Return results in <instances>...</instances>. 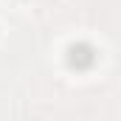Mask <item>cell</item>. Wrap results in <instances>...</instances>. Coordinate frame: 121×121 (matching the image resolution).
I'll use <instances>...</instances> for the list:
<instances>
[{
  "label": "cell",
  "mask_w": 121,
  "mask_h": 121,
  "mask_svg": "<svg viewBox=\"0 0 121 121\" xmlns=\"http://www.w3.org/2000/svg\"><path fill=\"white\" fill-rule=\"evenodd\" d=\"M96 56H99V51L93 48L90 42H85V39H79V42H70V45H68V51H65L68 68H70V70H79V73L90 70L93 65H96Z\"/></svg>",
  "instance_id": "1"
}]
</instances>
